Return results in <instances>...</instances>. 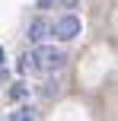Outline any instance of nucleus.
<instances>
[{
	"label": "nucleus",
	"instance_id": "nucleus-1",
	"mask_svg": "<svg viewBox=\"0 0 118 121\" xmlns=\"http://www.w3.org/2000/svg\"><path fill=\"white\" fill-rule=\"evenodd\" d=\"M29 57H32V70H38V73H54L64 67V54L51 45H38L35 51H29Z\"/></svg>",
	"mask_w": 118,
	"mask_h": 121
},
{
	"label": "nucleus",
	"instance_id": "nucleus-2",
	"mask_svg": "<svg viewBox=\"0 0 118 121\" xmlns=\"http://www.w3.org/2000/svg\"><path fill=\"white\" fill-rule=\"evenodd\" d=\"M51 35L61 38V42H70V38L80 35V19L77 16H61L54 26H51Z\"/></svg>",
	"mask_w": 118,
	"mask_h": 121
},
{
	"label": "nucleus",
	"instance_id": "nucleus-3",
	"mask_svg": "<svg viewBox=\"0 0 118 121\" xmlns=\"http://www.w3.org/2000/svg\"><path fill=\"white\" fill-rule=\"evenodd\" d=\"M45 35H48V22H45V19H35V22L29 26V38L32 42H42Z\"/></svg>",
	"mask_w": 118,
	"mask_h": 121
},
{
	"label": "nucleus",
	"instance_id": "nucleus-4",
	"mask_svg": "<svg viewBox=\"0 0 118 121\" xmlns=\"http://www.w3.org/2000/svg\"><path fill=\"white\" fill-rule=\"evenodd\" d=\"M10 121H35V112H32L29 105H19V108L10 115Z\"/></svg>",
	"mask_w": 118,
	"mask_h": 121
},
{
	"label": "nucleus",
	"instance_id": "nucleus-5",
	"mask_svg": "<svg viewBox=\"0 0 118 121\" xmlns=\"http://www.w3.org/2000/svg\"><path fill=\"white\" fill-rule=\"evenodd\" d=\"M0 64H3V48H0Z\"/></svg>",
	"mask_w": 118,
	"mask_h": 121
}]
</instances>
